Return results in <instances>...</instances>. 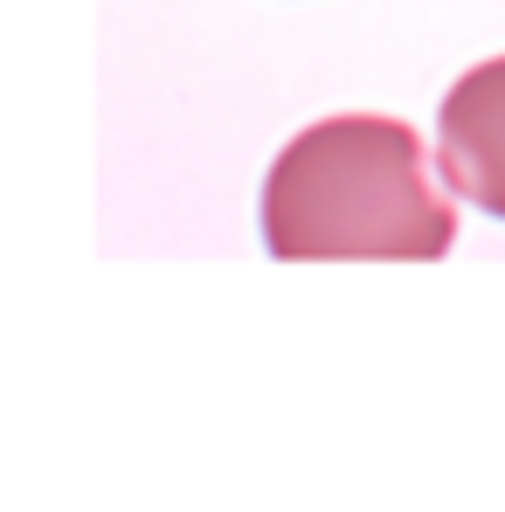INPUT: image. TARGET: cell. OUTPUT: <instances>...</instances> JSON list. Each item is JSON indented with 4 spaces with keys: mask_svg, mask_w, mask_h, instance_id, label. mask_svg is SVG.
Here are the masks:
<instances>
[{
    "mask_svg": "<svg viewBox=\"0 0 505 512\" xmlns=\"http://www.w3.org/2000/svg\"><path fill=\"white\" fill-rule=\"evenodd\" d=\"M263 243L284 263L395 256L429 263L457 243V208L395 118H326L298 132L263 180Z\"/></svg>",
    "mask_w": 505,
    "mask_h": 512,
    "instance_id": "obj_1",
    "label": "cell"
},
{
    "mask_svg": "<svg viewBox=\"0 0 505 512\" xmlns=\"http://www.w3.org/2000/svg\"><path fill=\"white\" fill-rule=\"evenodd\" d=\"M436 146H443V180L505 222V56L450 84L443 118H436Z\"/></svg>",
    "mask_w": 505,
    "mask_h": 512,
    "instance_id": "obj_2",
    "label": "cell"
}]
</instances>
